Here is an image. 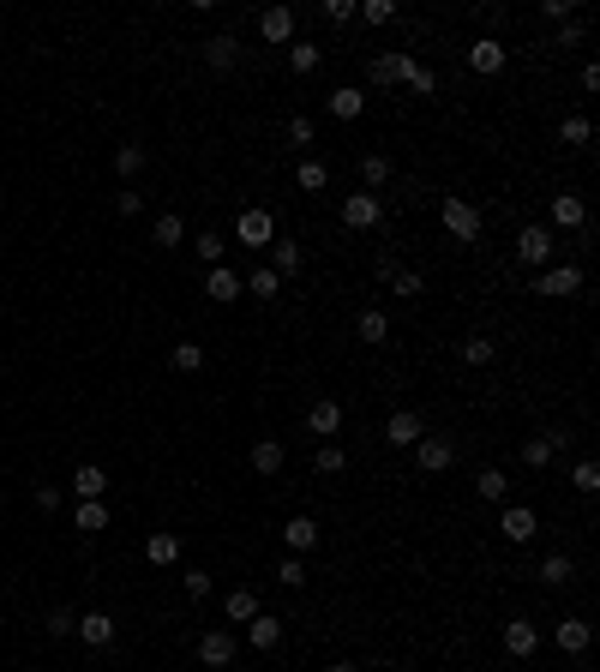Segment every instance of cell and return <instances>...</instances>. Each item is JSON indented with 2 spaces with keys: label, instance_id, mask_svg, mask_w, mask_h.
Returning <instances> with one entry per match:
<instances>
[{
  "label": "cell",
  "instance_id": "cell-43",
  "mask_svg": "<svg viewBox=\"0 0 600 672\" xmlns=\"http://www.w3.org/2000/svg\"><path fill=\"white\" fill-rule=\"evenodd\" d=\"M570 487H577V493H600V469L588 462V456H582L577 469H570Z\"/></svg>",
  "mask_w": 600,
  "mask_h": 672
},
{
  "label": "cell",
  "instance_id": "cell-28",
  "mask_svg": "<svg viewBox=\"0 0 600 672\" xmlns=\"http://www.w3.org/2000/svg\"><path fill=\"white\" fill-rule=\"evenodd\" d=\"M150 240H157V246H168V253H175L180 240H186V222H180V211H162V217H157V228H150Z\"/></svg>",
  "mask_w": 600,
  "mask_h": 672
},
{
  "label": "cell",
  "instance_id": "cell-29",
  "mask_svg": "<svg viewBox=\"0 0 600 672\" xmlns=\"http://www.w3.org/2000/svg\"><path fill=\"white\" fill-rule=\"evenodd\" d=\"M390 175H397V168H390V157H379V151H366V157H360V180H366V193H379Z\"/></svg>",
  "mask_w": 600,
  "mask_h": 672
},
{
  "label": "cell",
  "instance_id": "cell-11",
  "mask_svg": "<svg viewBox=\"0 0 600 672\" xmlns=\"http://www.w3.org/2000/svg\"><path fill=\"white\" fill-rule=\"evenodd\" d=\"M199 660H204V667H235V631H222V625H217V631H204L199 636Z\"/></svg>",
  "mask_w": 600,
  "mask_h": 672
},
{
  "label": "cell",
  "instance_id": "cell-42",
  "mask_svg": "<svg viewBox=\"0 0 600 672\" xmlns=\"http://www.w3.org/2000/svg\"><path fill=\"white\" fill-rule=\"evenodd\" d=\"M313 469H319V475H342V469H348V456H342L337 444H319V456H313Z\"/></svg>",
  "mask_w": 600,
  "mask_h": 672
},
{
  "label": "cell",
  "instance_id": "cell-33",
  "mask_svg": "<svg viewBox=\"0 0 600 672\" xmlns=\"http://www.w3.org/2000/svg\"><path fill=\"white\" fill-rule=\"evenodd\" d=\"M319 60H324L319 42H300V37L288 42V66H295V73H319Z\"/></svg>",
  "mask_w": 600,
  "mask_h": 672
},
{
  "label": "cell",
  "instance_id": "cell-58",
  "mask_svg": "<svg viewBox=\"0 0 600 672\" xmlns=\"http://www.w3.org/2000/svg\"><path fill=\"white\" fill-rule=\"evenodd\" d=\"M324 672H360V667H355V660H337V667H324Z\"/></svg>",
  "mask_w": 600,
  "mask_h": 672
},
{
  "label": "cell",
  "instance_id": "cell-22",
  "mask_svg": "<svg viewBox=\"0 0 600 672\" xmlns=\"http://www.w3.org/2000/svg\"><path fill=\"white\" fill-rule=\"evenodd\" d=\"M144 558H150V564H180V534L175 529H157L150 540H144Z\"/></svg>",
  "mask_w": 600,
  "mask_h": 672
},
{
  "label": "cell",
  "instance_id": "cell-54",
  "mask_svg": "<svg viewBox=\"0 0 600 672\" xmlns=\"http://www.w3.org/2000/svg\"><path fill=\"white\" fill-rule=\"evenodd\" d=\"M324 19H330V24H348V19H355V0H324Z\"/></svg>",
  "mask_w": 600,
  "mask_h": 672
},
{
  "label": "cell",
  "instance_id": "cell-40",
  "mask_svg": "<svg viewBox=\"0 0 600 672\" xmlns=\"http://www.w3.org/2000/svg\"><path fill=\"white\" fill-rule=\"evenodd\" d=\"M390 295H402V300H420V295H426V277H420V271H397V282H390Z\"/></svg>",
  "mask_w": 600,
  "mask_h": 672
},
{
  "label": "cell",
  "instance_id": "cell-6",
  "mask_svg": "<svg viewBox=\"0 0 600 672\" xmlns=\"http://www.w3.org/2000/svg\"><path fill=\"white\" fill-rule=\"evenodd\" d=\"M235 240L240 246H270V240H277V217H270V211H240Z\"/></svg>",
  "mask_w": 600,
  "mask_h": 672
},
{
  "label": "cell",
  "instance_id": "cell-45",
  "mask_svg": "<svg viewBox=\"0 0 600 672\" xmlns=\"http://www.w3.org/2000/svg\"><path fill=\"white\" fill-rule=\"evenodd\" d=\"M588 139H595V126H588L582 115H570V120L559 126V144H588Z\"/></svg>",
  "mask_w": 600,
  "mask_h": 672
},
{
  "label": "cell",
  "instance_id": "cell-39",
  "mask_svg": "<svg viewBox=\"0 0 600 672\" xmlns=\"http://www.w3.org/2000/svg\"><path fill=\"white\" fill-rule=\"evenodd\" d=\"M475 487H480V498H504V493H510L504 469H480V475H475Z\"/></svg>",
  "mask_w": 600,
  "mask_h": 672
},
{
  "label": "cell",
  "instance_id": "cell-35",
  "mask_svg": "<svg viewBox=\"0 0 600 672\" xmlns=\"http://www.w3.org/2000/svg\"><path fill=\"white\" fill-rule=\"evenodd\" d=\"M277 246V277H295L300 264H306V253H300V240H270Z\"/></svg>",
  "mask_w": 600,
  "mask_h": 672
},
{
  "label": "cell",
  "instance_id": "cell-4",
  "mask_svg": "<svg viewBox=\"0 0 600 672\" xmlns=\"http://www.w3.org/2000/svg\"><path fill=\"white\" fill-rule=\"evenodd\" d=\"M504 60H510V48H504L499 37H475L468 42V73H480V79L504 73Z\"/></svg>",
  "mask_w": 600,
  "mask_h": 672
},
{
  "label": "cell",
  "instance_id": "cell-36",
  "mask_svg": "<svg viewBox=\"0 0 600 672\" xmlns=\"http://www.w3.org/2000/svg\"><path fill=\"white\" fill-rule=\"evenodd\" d=\"M168 366H175V373H199V366H204V349H199V342H175Z\"/></svg>",
  "mask_w": 600,
  "mask_h": 672
},
{
  "label": "cell",
  "instance_id": "cell-20",
  "mask_svg": "<svg viewBox=\"0 0 600 672\" xmlns=\"http://www.w3.org/2000/svg\"><path fill=\"white\" fill-rule=\"evenodd\" d=\"M235 60H240V42L235 37H210V42H204V66H210V73H235Z\"/></svg>",
  "mask_w": 600,
  "mask_h": 672
},
{
  "label": "cell",
  "instance_id": "cell-46",
  "mask_svg": "<svg viewBox=\"0 0 600 672\" xmlns=\"http://www.w3.org/2000/svg\"><path fill=\"white\" fill-rule=\"evenodd\" d=\"M193 253H199L204 264H222V253H228V240H222V235H199V240H193Z\"/></svg>",
  "mask_w": 600,
  "mask_h": 672
},
{
  "label": "cell",
  "instance_id": "cell-51",
  "mask_svg": "<svg viewBox=\"0 0 600 672\" xmlns=\"http://www.w3.org/2000/svg\"><path fill=\"white\" fill-rule=\"evenodd\" d=\"M540 13H546L553 24H570L577 19V0H540Z\"/></svg>",
  "mask_w": 600,
  "mask_h": 672
},
{
  "label": "cell",
  "instance_id": "cell-30",
  "mask_svg": "<svg viewBox=\"0 0 600 672\" xmlns=\"http://www.w3.org/2000/svg\"><path fill=\"white\" fill-rule=\"evenodd\" d=\"M73 529H84V534L108 529V511H102V498H79V511H73Z\"/></svg>",
  "mask_w": 600,
  "mask_h": 672
},
{
  "label": "cell",
  "instance_id": "cell-38",
  "mask_svg": "<svg viewBox=\"0 0 600 672\" xmlns=\"http://www.w3.org/2000/svg\"><path fill=\"white\" fill-rule=\"evenodd\" d=\"M277 289H282L277 271H253V277H246V295H259V300H277Z\"/></svg>",
  "mask_w": 600,
  "mask_h": 672
},
{
  "label": "cell",
  "instance_id": "cell-7",
  "mask_svg": "<svg viewBox=\"0 0 600 672\" xmlns=\"http://www.w3.org/2000/svg\"><path fill=\"white\" fill-rule=\"evenodd\" d=\"M499 534H504V540H510V547H528V540H535V534H540V516L528 511V504H510V511L499 516Z\"/></svg>",
  "mask_w": 600,
  "mask_h": 672
},
{
  "label": "cell",
  "instance_id": "cell-27",
  "mask_svg": "<svg viewBox=\"0 0 600 672\" xmlns=\"http://www.w3.org/2000/svg\"><path fill=\"white\" fill-rule=\"evenodd\" d=\"M559 444H564V433H540V438H528V444H522V462H528V469H546Z\"/></svg>",
  "mask_w": 600,
  "mask_h": 672
},
{
  "label": "cell",
  "instance_id": "cell-5",
  "mask_svg": "<svg viewBox=\"0 0 600 672\" xmlns=\"http://www.w3.org/2000/svg\"><path fill=\"white\" fill-rule=\"evenodd\" d=\"M342 222H348V228H379L384 222V198L379 193H348L342 198Z\"/></svg>",
  "mask_w": 600,
  "mask_h": 672
},
{
  "label": "cell",
  "instance_id": "cell-23",
  "mask_svg": "<svg viewBox=\"0 0 600 672\" xmlns=\"http://www.w3.org/2000/svg\"><path fill=\"white\" fill-rule=\"evenodd\" d=\"M246 642L270 654V649L282 642V618H264V613H259V618H246Z\"/></svg>",
  "mask_w": 600,
  "mask_h": 672
},
{
  "label": "cell",
  "instance_id": "cell-1",
  "mask_svg": "<svg viewBox=\"0 0 600 672\" xmlns=\"http://www.w3.org/2000/svg\"><path fill=\"white\" fill-rule=\"evenodd\" d=\"M439 217H444V235H450V240H462V246H475V240H480V211H475V204H468L462 193L444 198V204H439Z\"/></svg>",
  "mask_w": 600,
  "mask_h": 672
},
{
  "label": "cell",
  "instance_id": "cell-53",
  "mask_svg": "<svg viewBox=\"0 0 600 672\" xmlns=\"http://www.w3.org/2000/svg\"><path fill=\"white\" fill-rule=\"evenodd\" d=\"M210 589H217V582H210V571H186V594H193V600H204Z\"/></svg>",
  "mask_w": 600,
  "mask_h": 672
},
{
  "label": "cell",
  "instance_id": "cell-55",
  "mask_svg": "<svg viewBox=\"0 0 600 672\" xmlns=\"http://www.w3.org/2000/svg\"><path fill=\"white\" fill-rule=\"evenodd\" d=\"M115 211H120V217H139V211H144V193H133V186H126V193L115 198Z\"/></svg>",
  "mask_w": 600,
  "mask_h": 672
},
{
  "label": "cell",
  "instance_id": "cell-57",
  "mask_svg": "<svg viewBox=\"0 0 600 672\" xmlns=\"http://www.w3.org/2000/svg\"><path fill=\"white\" fill-rule=\"evenodd\" d=\"M37 511H60V493H55V487H37Z\"/></svg>",
  "mask_w": 600,
  "mask_h": 672
},
{
  "label": "cell",
  "instance_id": "cell-21",
  "mask_svg": "<svg viewBox=\"0 0 600 672\" xmlns=\"http://www.w3.org/2000/svg\"><path fill=\"white\" fill-rule=\"evenodd\" d=\"M282 540H288L295 553H313V547H319V522H313V516H288V522H282Z\"/></svg>",
  "mask_w": 600,
  "mask_h": 672
},
{
  "label": "cell",
  "instance_id": "cell-14",
  "mask_svg": "<svg viewBox=\"0 0 600 672\" xmlns=\"http://www.w3.org/2000/svg\"><path fill=\"white\" fill-rule=\"evenodd\" d=\"M204 295L228 306V300H240V295H246V282H240L235 271H228V264H210V277H204Z\"/></svg>",
  "mask_w": 600,
  "mask_h": 672
},
{
  "label": "cell",
  "instance_id": "cell-56",
  "mask_svg": "<svg viewBox=\"0 0 600 672\" xmlns=\"http://www.w3.org/2000/svg\"><path fill=\"white\" fill-rule=\"evenodd\" d=\"M577 42H582V24L570 19V24H564V30H559V48H577Z\"/></svg>",
  "mask_w": 600,
  "mask_h": 672
},
{
  "label": "cell",
  "instance_id": "cell-34",
  "mask_svg": "<svg viewBox=\"0 0 600 672\" xmlns=\"http://www.w3.org/2000/svg\"><path fill=\"white\" fill-rule=\"evenodd\" d=\"M253 469H259V475H277L282 469V444L277 438H259V444H253Z\"/></svg>",
  "mask_w": 600,
  "mask_h": 672
},
{
  "label": "cell",
  "instance_id": "cell-3",
  "mask_svg": "<svg viewBox=\"0 0 600 672\" xmlns=\"http://www.w3.org/2000/svg\"><path fill=\"white\" fill-rule=\"evenodd\" d=\"M415 462L426 469V475H444L450 462H457V444L444 433H420V444H415Z\"/></svg>",
  "mask_w": 600,
  "mask_h": 672
},
{
  "label": "cell",
  "instance_id": "cell-9",
  "mask_svg": "<svg viewBox=\"0 0 600 672\" xmlns=\"http://www.w3.org/2000/svg\"><path fill=\"white\" fill-rule=\"evenodd\" d=\"M420 433H426V426H420V415H415V409H397V415L384 420V444H397V451H415V444H420Z\"/></svg>",
  "mask_w": 600,
  "mask_h": 672
},
{
  "label": "cell",
  "instance_id": "cell-26",
  "mask_svg": "<svg viewBox=\"0 0 600 672\" xmlns=\"http://www.w3.org/2000/svg\"><path fill=\"white\" fill-rule=\"evenodd\" d=\"M355 331H360V342H373V349H379V342H390V318H384L379 306H366V313L355 318Z\"/></svg>",
  "mask_w": 600,
  "mask_h": 672
},
{
  "label": "cell",
  "instance_id": "cell-10",
  "mask_svg": "<svg viewBox=\"0 0 600 672\" xmlns=\"http://www.w3.org/2000/svg\"><path fill=\"white\" fill-rule=\"evenodd\" d=\"M115 631H120V625H115L108 613H79V625H73V636H79L84 649H108V642H115Z\"/></svg>",
  "mask_w": 600,
  "mask_h": 672
},
{
  "label": "cell",
  "instance_id": "cell-16",
  "mask_svg": "<svg viewBox=\"0 0 600 672\" xmlns=\"http://www.w3.org/2000/svg\"><path fill=\"white\" fill-rule=\"evenodd\" d=\"M408 60H415V55H402V48H390V55L366 60V79H373V84H402V73H408Z\"/></svg>",
  "mask_w": 600,
  "mask_h": 672
},
{
  "label": "cell",
  "instance_id": "cell-50",
  "mask_svg": "<svg viewBox=\"0 0 600 672\" xmlns=\"http://www.w3.org/2000/svg\"><path fill=\"white\" fill-rule=\"evenodd\" d=\"M277 582H282V589H300V582H306V564H300V558H282V564H277Z\"/></svg>",
  "mask_w": 600,
  "mask_h": 672
},
{
  "label": "cell",
  "instance_id": "cell-44",
  "mask_svg": "<svg viewBox=\"0 0 600 672\" xmlns=\"http://www.w3.org/2000/svg\"><path fill=\"white\" fill-rule=\"evenodd\" d=\"M73 625H79V613H73V607H55V613L42 618V631H48V636H73Z\"/></svg>",
  "mask_w": 600,
  "mask_h": 672
},
{
  "label": "cell",
  "instance_id": "cell-37",
  "mask_svg": "<svg viewBox=\"0 0 600 672\" xmlns=\"http://www.w3.org/2000/svg\"><path fill=\"white\" fill-rule=\"evenodd\" d=\"M570 576H577V564H570L564 553H546V558H540V582H570Z\"/></svg>",
  "mask_w": 600,
  "mask_h": 672
},
{
  "label": "cell",
  "instance_id": "cell-24",
  "mask_svg": "<svg viewBox=\"0 0 600 672\" xmlns=\"http://www.w3.org/2000/svg\"><path fill=\"white\" fill-rule=\"evenodd\" d=\"M462 366H493V360H499V342H493V336H462Z\"/></svg>",
  "mask_w": 600,
  "mask_h": 672
},
{
  "label": "cell",
  "instance_id": "cell-47",
  "mask_svg": "<svg viewBox=\"0 0 600 672\" xmlns=\"http://www.w3.org/2000/svg\"><path fill=\"white\" fill-rule=\"evenodd\" d=\"M355 19H366V24H390V19H397V6H390V0H366V6H355Z\"/></svg>",
  "mask_w": 600,
  "mask_h": 672
},
{
  "label": "cell",
  "instance_id": "cell-31",
  "mask_svg": "<svg viewBox=\"0 0 600 672\" xmlns=\"http://www.w3.org/2000/svg\"><path fill=\"white\" fill-rule=\"evenodd\" d=\"M246 618H259V594L253 589H228V625H246Z\"/></svg>",
  "mask_w": 600,
  "mask_h": 672
},
{
  "label": "cell",
  "instance_id": "cell-17",
  "mask_svg": "<svg viewBox=\"0 0 600 672\" xmlns=\"http://www.w3.org/2000/svg\"><path fill=\"white\" fill-rule=\"evenodd\" d=\"M553 642H559V654H582L595 642V631H588V618H564V625H553Z\"/></svg>",
  "mask_w": 600,
  "mask_h": 672
},
{
  "label": "cell",
  "instance_id": "cell-32",
  "mask_svg": "<svg viewBox=\"0 0 600 672\" xmlns=\"http://www.w3.org/2000/svg\"><path fill=\"white\" fill-rule=\"evenodd\" d=\"M402 84H408L415 97H433V90H439V73H433V66H420V60H408V73H402Z\"/></svg>",
  "mask_w": 600,
  "mask_h": 672
},
{
  "label": "cell",
  "instance_id": "cell-41",
  "mask_svg": "<svg viewBox=\"0 0 600 672\" xmlns=\"http://www.w3.org/2000/svg\"><path fill=\"white\" fill-rule=\"evenodd\" d=\"M115 168H120L126 180H133V175L144 168V144H120V151H115Z\"/></svg>",
  "mask_w": 600,
  "mask_h": 672
},
{
  "label": "cell",
  "instance_id": "cell-19",
  "mask_svg": "<svg viewBox=\"0 0 600 672\" xmlns=\"http://www.w3.org/2000/svg\"><path fill=\"white\" fill-rule=\"evenodd\" d=\"M330 115L337 120H360L366 115V90H360V84H337V90H330Z\"/></svg>",
  "mask_w": 600,
  "mask_h": 672
},
{
  "label": "cell",
  "instance_id": "cell-8",
  "mask_svg": "<svg viewBox=\"0 0 600 672\" xmlns=\"http://www.w3.org/2000/svg\"><path fill=\"white\" fill-rule=\"evenodd\" d=\"M517 258L522 264H546V258H553V228H546V222H528L517 235Z\"/></svg>",
  "mask_w": 600,
  "mask_h": 672
},
{
  "label": "cell",
  "instance_id": "cell-25",
  "mask_svg": "<svg viewBox=\"0 0 600 672\" xmlns=\"http://www.w3.org/2000/svg\"><path fill=\"white\" fill-rule=\"evenodd\" d=\"M73 493L79 498H102L108 493V475H102L97 462H79V469H73Z\"/></svg>",
  "mask_w": 600,
  "mask_h": 672
},
{
  "label": "cell",
  "instance_id": "cell-13",
  "mask_svg": "<svg viewBox=\"0 0 600 672\" xmlns=\"http://www.w3.org/2000/svg\"><path fill=\"white\" fill-rule=\"evenodd\" d=\"M546 217H553V222H546V228H582V222H588V204H582L577 193H559V198H553V211H546Z\"/></svg>",
  "mask_w": 600,
  "mask_h": 672
},
{
  "label": "cell",
  "instance_id": "cell-12",
  "mask_svg": "<svg viewBox=\"0 0 600 672\" xmlns=\"http://www.w3.org/2000/svg\"><path fill=\"white\" fill-rule=\"evenodd\" d=\"M259 37L277 48V42H295V13L288 6H264L259 13Z\"/></svg>",
  "mask_w": 600,
  "mask_h": 672
},
{
  "label": "cell",
  "instance_id": "cell-18",
  "mask_svg": "<svg viewBox=\"0 0 600 672\" xmlns=\"http://www.w3.org/2000/svg\"><path fill=\"white\" fill-rule=\"evenodd\" d=\"M306 433H319V438L342 433V402H330V396H324V402H313V409H306Z\"/></svg>",
  "mask_w": 600,
  "mask_h": 672
},
{
  "label": "cell",
  "instance_id": "cell-52",
  "mask_svg": "<svg viewBox=\"0 0 600 672\" xmlns=\"http://www.w3.org/2000/svg\"><path fill=\"white\" fill-rule=\"evenodd\" d=\"M397 271H402V264H397V258H390V253H379V258H373V282H384V289L397 282Z\"/></svg>",
  "mask_w": 600,
  "mask_h": 672
},
{
  "label": "cell",
  "instance_id": "cell-15",
  "mask_svg": "<svg viewBox=\"0 0 600 672\" xmlns=\"http://www.w3.org/2000/svg\"><path fill=\"white\" fill-rule=\"evenodd\" d=\"M535 649H540V631L528 625V618H510V625H504V654H517V660H528Z\"/></svg>",
  "mask_w": 600,
  "mask_h": 672
},
{
  "label": "cell",
  "instance_id": "cell-2",
  "mask_svg": "<svg viewBox=\"0 0 600 672\" xmlns=\"http://www.w3.org/2000/svg\"><path fill=\"white\" fill-rule=\"evenodd\" d=\"M577 289H582V264H553V271L535 277V295H546V300H570Z\"/></svg>",
  "mask_w": 600,
  "mask_h": 672
},
{
  "label": "cell",
  "instance_id": "cell-49",
  "mask_svg": "<svg viewBox=\"0 0 600 672\" xmlns=\"http://www.w3.org/2000/svg\"><path fill=\"white\" fill-rule=\"evenodd\" d=\"M313 139H319L313 115H295V120H288V144H313Z\"/></svg>",
  "mask_w": 600,
  "mask_h": 672
},
{
  "label": "cell",
  "instance_id": "cell-48",
  "mask_svg": "<svg viewBox=\"0 0 600 672\" xmlns=\"http://www.w3.org/2000/svg\"><path fill=\"white\" fill-rule=\"evenodd\" d=\"M300 193H324V180H330V175H324V162H300Z\"/></svg>",
  "mask_w": 600,
  "mask_h": 672
}]
</instances>
